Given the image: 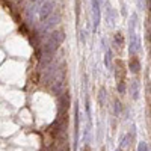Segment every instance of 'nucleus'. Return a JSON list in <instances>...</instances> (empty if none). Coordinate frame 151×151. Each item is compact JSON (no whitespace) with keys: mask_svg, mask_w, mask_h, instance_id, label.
Returning a JSON list of instances; mask_svg holds the SVG:
<instances>
[{"mask_svg":"<svg viewBox=\"0 0 151 151\" xmlns=\"http://www.w3.org/2000/svg\"><path fill=\"white\" fill-rule=\"evenodd\" d=\"M126 79V67H124V62L118 60L117 62V82H124Z\"/></svg>","mask_w":151,"mask_h":151,"instance_id":"nucleus-1","label":"nucleus"},{"mask_svg":"<svg viewBox=\"0 0 151 151\" xmlns=\"http://www.w3.org/2000/svg\"><path fill=\"white\" fill-rule=\"evenodd\" d=\"M130 145H131V135H130V133H127V135L124 136V139H122V142H121L119 148H121L122 151H126Z\"/></svg>","mask_w":151,"mask_h":151,"instance_id":"nucleus-2","label":"nucleus"},{"mask_svg":"<svg viewBox=\"0 0 151 151\" xmlns=\"http://www.w3.org/2000/svg\"><path fill=\"white\" fill-rule=\"evenodd\" d=\"M130 70H131V73H138V71L140 70V65H139V59L133 56L130 59Z\"/></svg>","mask_w":151,"mask_h":151,"instance_id":"nucleus-3","label":"nucleus"},{"mask_svg":"<svg viewBox=\"0 0 151 151\" xmlns=\"http://www.w3.org/2000/svg\"><path fill=\"white\" fill-rule=\"evenodd\" d=\"M115 44H117V47H119V48L124 47V38H122L121 32H118L117 35H115Z\"/></svg>","mask_w":151,"mask_h":151,"instance_id":"nucleus-4","label":"nucleus"},{"mask_svg":"<svg viewBox=\"0 0 151 151\" xmlns=\"http://www.w3.org/2000/svg\"><path fill=\"white\" fill-rule=\"evenodd\" d=\"M138 151H148V145H147V142H140V144L138 145Z\"/></svg>","mask_w":151,"mask_h":151,"instance_id":"nucleus-5","label":"nucleus"},{"mask_svg":"<svg viewBox=\"0 0 151 151\" xmlns=\"http://www.w3.org/2000/svg\"><path fill=\"white\" fill-rule=\"evenodd\" d=\"M115 112H117V113H119L121 112V103L117 100V101H115Z\"/></svg>","mask_w":151,"mask_h":151,"instance_id":"nucleus-6","label":"nucleus"},{"mask_svg":"<svg viewBox=\"0 0 151 151\" xmlns=\"http://www.w3.org/2000/svg\"><path fill=\"white\" fill-rule=\"evenodd\" d=\"M103 151H104V150H103Z\"/></svg>","mask_w":151,"mask_h":151,"instance_id":"nucleus-7","label":"nucleus"}]
</instances>
